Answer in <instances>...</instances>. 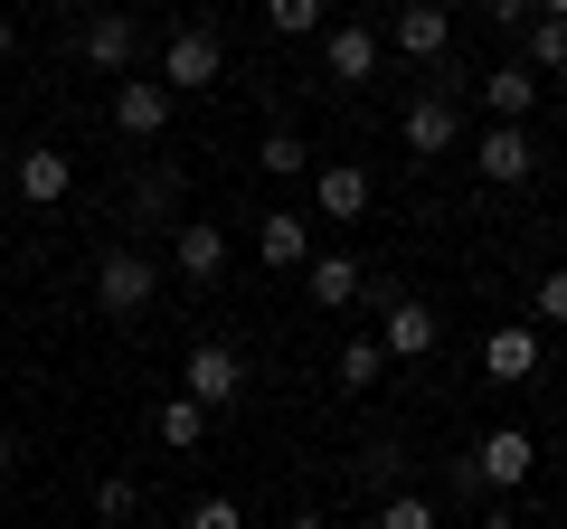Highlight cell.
Masks as SVG:
<instances>
[{
	"instance_id": "cell-14",
	"label": "cell",
	"mask_w": 567,
	"mask_h": 529,
	"mask_svg": "<svg viewBox=\"0 0 567 529\" xmlns=\"http://www.w3.org/2000/svg\"><path fill=\"white\" fill-rule=\"evenodd\" d=\"M66 189H76V162L48 152V143H29V152H20V199H29V208H58Z\"/></svg>"
},
{
	"instance_id": "cell-31",
	"label": "cell",
	"mask_w": 567,
	"mask_h": 529,
	"mask_svg": "<svg viewBox=\"0 0 567 529\" xmlns=\"http://www.w3.org/2000/svg\"><path fill=\"white\" fill-rule=\"evenodd\" d=\"M10 464H20V435H10V426H0V473H10Z\"/></svg>"
},
{
	"instance_id": "cell-15",
	"label": "cell",
	"mask_w": 567,
	"mask_h": 529,
	"mask_svg": "<svg viewBox=\"0 0 567 529\" xmlns=\"http://www.w3.org/2000/svg\"><path fill=\"white\" fill-rule=\"evenodd\" d=\"M483 104H492V123H529V104H539V76H529L520 58L483 66Z\"/></svg>"
},
{
	"instance_id": "cell-27",
	"label": "cell",
	"mask_w": 567,
	"mask_h": 529,
	"mask_svg": "<svg viewBox=\"0 0 567 529\" xmlns=\"http://www.w3.org/2000/svg\"><path fill=\"white\" fill-rule=\"evenodd\" d=\"M133 501H142L133 473H104V483H95V520H133Z\"/></svg>"
},
{
	"instance_id": "cell-29",
	"label": "cell",
	"mask_w": 567,
	"mask_h": 529,
	"mask_svg": "<svg viewBox=\"0 0 567 529\" xmlns=\"http://www.w3.org/2000/svg\"><path fill=\"white\" fill-rule=\"evenodd\" d=\"M189 529H246V510H237V501H227V491H208V501H199V510H189Z\"/></svg>"
},
{
	"instance_id": "cell-6",
	"label": "cell",
	"mask_w": 567,
	"mask_h": 529,
	"mask_svg": "<svg viewBox=\"0 0 567 529\" xmlns=\"http://www.w3.org/2000/svg\"><path fill=\"white\" fill-rule=\"evenodd\" d=\"M464 464H473V483H483V491H520L529 473H539V445H529L520 426H492L483 445L464 454Z\"/></svg>"
},
{
	"instance_id": "cell-8",
	"label": "cell",
	"mask_w": 567,
	"mask_h": 529,
	"mask_svg": "<svg viewBox=\"0 0 567 529\" xmlns=\"http://www.w3.org/2000/svg\"><path fill=\"white\" fill-rule=\"evenodd\" d=\"M114 133L162 143V133H171V85H162V76H123V85H114Z\"/></svg>"
},
{
	"instance_id": "cell-30",
	"label": "cell",
	"mask_w": 567,
	"mask_h": 529,
	"mask_svg": "<svg viewBox=\"0 0 567 529\" xmlns=\"http://www.w3.org/2000/svg\"><path fill=\"white\" fill-rule=\"evenodd\" d=\"M10 58H20V29H10V20H0V66H10Z\"/></svg>"
},
{
	"instance_id": "cell-28",
	"label": "cell",
	"mask_w": 567,
	"mask_h": 529,
	"mask_svg": "<svg viewBox=\"0 0 567 529\" xmlns=\"http://www.w3.org/2000/svg\"><path fill=\"white\" fill-rule=\"evenodd\" d=\"M529 312H539V322H548V331H558V322H567V264H558V274H539V293H529Z\"/></svg>"
},
{
	"instance_id": "cell-20",
	"label": "cell",
	"mask_w": 567,
	"mask_h": 529,
	"mask_svg": "<svg viewBox=\"0 0 567 529\" xmlns=\"http://www.w3.org/2000/svg\"><path fill=\"white\" fill-rule=\"evenodd\" d=\"M406 464H416V454H406L398 435H379V445L360 454V483H369V491H379V501H388V491H406Z\"/></svg>"
},
{
	"instance_id": "cell-4",
	"label": "cell",
	"mask_w": 567,
	"mask_h": 529,
	"mask_svg": "<svg viewBox=\"0 0 567 529\" xmlns=\"http://www.w3.org/2000/svg\"><path fill=\"white\" fill-rule=\"evenodd\" d=\"M218 76H227V48H218L208 20H189V29L162 39V85H171V95H199V85H218Z\"/></svg>"
},
{
	"instance_id": "cell-12",
	"label": "cell",
	"mask_w": 567,
	"mask_h": 529,
	"mask_svg": "<svg viewBox=\"0 0 567 529\" xmlns=\"http://www.w3.org/2000/svg\"><path fill=\"white\" fill-rule=\"evenodd\" d=\"M379 58H388V39H379V29H360V20L322 39V66H331V85H369V76H379Z\"/></svg>"
},
{
	"instance_id": "cell-3",
	"label": "cell",
	"mask_w": 567,
	"mask_h": 529,
	"mask_svg": "<svg viewBox=\"0 0 567 529\" xmlns=\"http://www.w3.org/2000/svg\"><path fill=\"white\" fill-rule=\"evenodd\" d=\"M181 397L189 407H208V416H227V407H246V360L227 341H199L181 360Z\"/></svg>"
},
{
	"instance_id": "cell-10",
	"label": "cell",
	"mask_w": 567,
	"mask_h": 529,
	"mask_svg": "<svg viewBox=\"0 0 567 529\" xmlns=\"http://www.w3.org/2000/svg\"><path fill=\"white\" fill-rule=\"evenodd\" d=\"M171 274H181V284H218L227 274V227H171Z\"/></svg>"
},
{
	"instance_id": "cell-16",
	"label": "cell",
	"mask_w": 567,
	"mask_h": 529,
	"mask_svg": "<svg viewBox=\"0 0 567 529\" xmlns=\"http://www.w3.org/2000/svg\"><path fill=\"white\" fill-rule=\"evenodd\" d=\"M312 199H322V218H369V170L360 162H322L312 170Z\"/></svg>"
},
{
	"instance_id": "cell-23",
	"label": "cell",
	"mask_w": 567,
	"mask_h": 529,
	"mask_svg": "<svg viewBox=\"0 0 567 529\" xmlns=\"http://www.w3.org/2000/svg\"><path fill=\"white\" fill-rule=\"evenodd\" d=\"M379 369H388V350H379V341H350L341 360H331V378H341L350 397H360V387H379Z\"/></svg>"
},
{
	"instance_id": "cell-17",
	"label": "cell",
	"mask_w": 567,
	"mask_h": 529,
	"mask_svg": "<svg viewBox=\"0 0 567 529\" xmlns=\"http://www.w3.org/2000/svg\"><path fill=\"white\" fill-rule=\"evenodd\" d=\"M520 39H529V76H558V66H567V0H548V10H529V29H520Z\"/></svg>"
},
{
	"instance_id": "cell-9",
	"label": "cell",
	"mask_w": 567,
	"mask_h": 529,
	"mask_svg": "<svg viewBox=\"0 0 567 529\" xmlns=\"http://www.w3.org/2000/svg\"><path fill=\"white\" fill-rule=\"evenodd\" d=\"M454 143H464V104H454L445 85L406 104V152H416V162H435V152H454Z\"/></svg>"
},
{
	"instance_id": "cell-5",
	"label": "cell",
	"mask_w": 567,
	"mask_h": 529,
	"mask_svg": "<svg viewBox=\"0 0 567 529\" xmlns=\"http://www.w3.org/2000/svg\"><path fill=\"white\" fill-rule=\"evenodd\" d=\"M473 170H483L492 189H520L529 170H539V143H529V123H483V133H473Z\"/></svg>"
},
{
	"instance_id": "cell-2",
	"label": "cell",
	"mask_w": 567,
	"mask_h": 529,
	"mask_svg": "<svg viewBox=\"0 0 567 529\" xmlns=\"http://www.w3.org/2000/svg\"><path fill=\"white\" fill-rule=\"evenodd\" d=\"M369 341L388 350V369H406V360H435L445 322H435V303H416V293L388 284V293H379V331H369Z\"/></svg>"
},
{
	"instance_id": "cell-7",
	"label": "cell",
	"mask_w": 567,
	"mask_h": 529,
	"mask_svg": "<svg viewBox=\"0 0 567 529\" xmlns=\"http://www.w3.org/2000/svg\"><path fill=\"white\" fill-rule=\"evenodd\" d=\"M76 58L95 66V76H123V66L142 58V20L133 10H95V20L76 29Z\"/></svg>"
},
{
	"instance_id": "cell-25",
	"label": "cell",
	"mask_w": 567,
	"mask_h": 529,
	"mask_svg": "<svg viewBox=\"0 0 567 529\" xmlns=\"http://www.w3.org/2000/svg\"><path fill=\"white\" fill-rule=\"evenodd\" d=\"M265 20H275L284 39H322V0H275Z\"/></svg>"
},
{
	"instance_id": "cell-32",
	"label": "cell",
	"mask_w": 567,
	"mask_h": 529,
	"mask_svg": "<svg viewBox=\"0 0 567 529\" xmlns=\"http://www.w3.org/2000/svg\"><path fill=\"white\" fill-rule=\"evenodd\" d=\"M483 529H520V520H511V510H483Z\"/></svg>"
},
{
	"instance_id": "cell-21",
	"label": "cell",
	"mask_w": 567,
	"mask_h": 529,
	"mask_svg": "<svg viewBox=\"0 0 567 529\" xmlns=\"http://www.w3.org/2000/svg\"><path fill=\"white\" fill-rule=\"evenodd\" d=\"M256 170H265V180H303V170H312V143H303V133H265V143H256Z\"/></svg>"
},
{
	"instance_id": "cell-18",
	"label": "cell",
	"mask_w": 567,
	"mask_h": 529,
	"mask_svg": "<svg viewBox=\"0 0 567 529\" xmlns=\"http://www.w3.org/2000/svg\"><path fill=\"white\" fill-rule=\"evenodd\" d=\"M303 274H312V303H322V312H341V303H360V293H369L360 256H312Z\"/></svg>"
},
{
	"instance_id": "cell-19",
	"label": "cell",
	"mask_w": 567,
	"mask_h": 529,
	"mask_svg": "<svg viewBox=\"0 0 567 529\" xmlns=\"http://www.w3.org/2000/svg\"><path fill=\"white\" fill-rule=\"evenodd\" d=\"M483 369H492V378H529V369H539V331H529V322H511V331H492V341H483Z\"/></svg>"
},
{
	"instance_id": "cell-33",
	"label": "cell",
	"mask_w": 567,
	"mask_h": 529,
	"mask_svg": "<svg viewBox=\"0 0 567 529\" xmlns=\"http://www.w3.org/2000/svg\"><path fill=\"white\" fill-rule=\"evenodd\" d=\"M284 529H331V520H322V510H303V520H284Z\"/></svg>"
},
{
	"instance_id": "cell-11",
	"label": "cell",
	"mask_w": 567,
	"mask_h": 529,
	"mask_svg": "<svg viewBox=\"0 0 567 529\" xmlns=\"http://www.w3.org/2000/svg\"><path fill=\"white\" fill-rule=\"evenodd\" d=\"M256 256L275 264V274L312 264V218H303V208H265V218H256Z\"/></svg>"
},
{
	"instance_id": "cell-26",
	"label": "cell",
	"mask_w": 567,
	"mask_h": 529,
	"mask_svg": "<svg viewBox=\"0 0 567 529\" xmlns=\"http://www.w3.org/2000/svg\"><path fill=\"white\" fill-rule=\"evenodd\" d=\"M171 199H181V170H142V180H133V208H142V218H162Z\"/></svg>"
},
{
	"instance_id": "cell-24",
	"label": "cell",
	"mask_w": 567,
	"mask_h": 529,
	"mask_svg": "<svg viewBox=\"0 0 567 529\" xmlns=\"http://www.w3.org/2000/svg\"><path fill=\"white\" fill-rule=\"evenodd\" d=\"M379 529H445V520H435L425 491H388V501H379Z\"/></svg>"
},
{
	"instance_id": "cell-13",
	"label": "cell",
	"mask_w": 567,
	"mask_h": 529,
	"mask_svg": "<svg viewBox=\"0 0 567 529\" xmlns=\"http://www.w3.org/2000/svg\"><path fill=\"white\" fill-rule=\"evenodd\" d=\"M388 39H398V58H425V66H435V58H445V48H454V20H445V10H435V0H406V10H398V29H388Z\"/></svg>"
},
{
	"instance_id": "cell-1",
	"label": "cell",
	"mask_w": 567,
	"mask_h": 529,
	"mask_svg": "<svg viewBox=\"0 0 567 529\" xmlns=\"http://www.w3.org/2000/svg\"><path fill=\"white\" fill-rule=\"evenodd\" d=\"M152 293H162V264L142 256V246H104L95 256V312L133 322V312H152Z\"/></svg>"
},
{
	"instance_id": "cell-22",
	"label": "cell",
	"mask_w": 567,
	"mask_h": 529,
	"mask_svg": "<svg viewBox=\"0 0 567 529\" xmlns=\"http://www.w3.org/2000/svg\"><path fill=\"white\" fill-rule=\"evenodd\" d=\"M152 426H162V445H171V454H189V445H199V435H208V407H189L181 387H171V397H162V416H152Z\"/></svg>"
}]
</instances>
